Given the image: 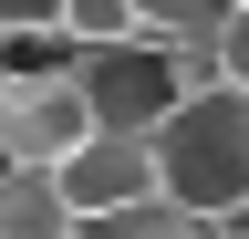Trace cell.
<instances>
[{"label":"cell","mask_w":249,"mask_h":239,"mask_svg":"<svg viewBox=\"0 0 249 239\" xmlns=\"http://www.w3.org/2000/svg\"><path fill=\"white\" fill-rule=\"evenodd\" d=\"M156 166H166L177 208H197L208 229H229L249 208V94L239 83H197V94L156 125Z\"/></svg>","instance_id":"1"},{"label":"cell","mask_w":249,"mask_h":239,"mask_svg":"<svg viewBox=\"0 0 249 239\" xmlns=\"http://www.w3.org/2000/svg\"><path fill=\"white\" fill-rule=\"evenodd\" d=\"M197 83H218V52H187V42H156V32L114 42V52H83V94L104 114V135H156Z\"/></svg>","instance_id":"2"},{"label":"cell","mask_w":249,"mask_h":239,"mask_svg":"<svg viewBox=\"0 0 249 239\" xmlns=\"http://www.w3.org/2000/svg\"><path fill=\"white\" fill-rule=\"evenodd\" d=\"M93 135H104V114H93L83 73H52V83H0V156H11L21 177H62Z\"/></svg>","instance_id":"3"},{"label":"cell","mask_w":249,"mask_h":239,"mask_svg":"<svg viewBox=\"0 0 249 239\" xmlns=\"http://www.w3.org/2000/svg\"><path fill=\"white\" fill-rule=\"evenodd\" d=\"M62 208L73 219H114V208H145V198H166V166H156V135H93L73 166L52 177Z\"/></svg>","instance_id":"4"},{"label":"cell","mask_w":249,"mask_h":239,"mask_svg":"<svg viewBox=\"0 0 249 239\" xmlns=\"http://www.w3.org/2000/svg\"><path fill=\"white\" fill-rule=\"evenodd\" d=\"M0 239H83V219L62 208V187L52 177H0Z\"/></svg>","instance_id":"5"},{"label":"cell","mask_w":249,"mask_h":239,"mask_svg":"<svg viewBox=\"0 0 249 239\" xmlns=\"http://www.w3.org/2000/svg\"><path fill=\"white\" fill-rule=\"evenodd\" d=\"M83 239H208V219L177 198H145V208H114V219H83Z\"/></svg>","instance_id":"6"},{"label":"cell","mask_w":249,"mask_h":239,"mask_svg":"<svg viewBox=\"0 0 249 239\" xmlns=\"http://www.w3.org/2000/svg\"><path fill=\"white\" fill-rule=\"evenodd\" d=\"M62 32H73V52H114V42H145V11L135 0H62Z\"/></svg>","instance_id":"7"},{"label":"cell","mask_w":249,"mask_h":239,"mask_svg":"<svg viewBox=\"0 0 249 239\" xmlns=\"http://www.w3.org/2000/svg\"><path fill=\"white\" fill-rule=\"evenodd\" d=\"M21 32H62V0H0V42Z\"/></svg>","instance_id":"8"},{"label":"cell","mask_w":249,"mask_h":239,"mask_svg":"<svg viewBox=\"0 0 249 239\" xmlns=\"http://www.w3.org/2000/svg\"><path fill=\"white\" fill-rule=\"evenodd\" d=\"M208 52H218V83H239V94H249V11H239V21H229Z\"/></svg>","instance_id":"9"},{"label":"cell","mask_w":249,"mask_h":239,"mask_svg":"<svg viewBox=\"0 0 249 239\" xmlns=\"http://www.w3.org/2000/svg\"><path fill=\"white\" fill-rule=\"evenodd\" d=\"M218 239H249V229H218Z\"/></svg>","instance_id":"10"},{"label":"cell","mask_w":249,"mask_h":239,"mask_svg":"<svg viewBox=\"0 0 249 239\" xmlns=\"http://www.w3.org/2000/svg\"><path fill=\"white\" fill-rule=\"evenodd\" d=\"M0 177H11V156H0Z\"/></svg>","instance_id":"11"},{"label":"cell","mask_w":249,"mask_h":239,"mask_svg":"<svg viewBox=\"0 0 249 239\" xmlns=\"http://www.w3.org/2000/svg\"><path fill=\"white\" fill-rule=\"evenodd\" d=\"M0 83H11V63H0Z\"/></svg>","instance_id":"12"},{"label":"cell","mask_w":249,"mask_h":239,"mask_svg":"<svg viewBox=\"0 0 249 239\" xmlns=\"http://www.w3.org/2000/svg\"><path fill=\"white\" fill-rule=\"evenodd\" d=\"M239 11H249V0H239Z\"/></svg>","instance_id":"13"}]
</instances>
